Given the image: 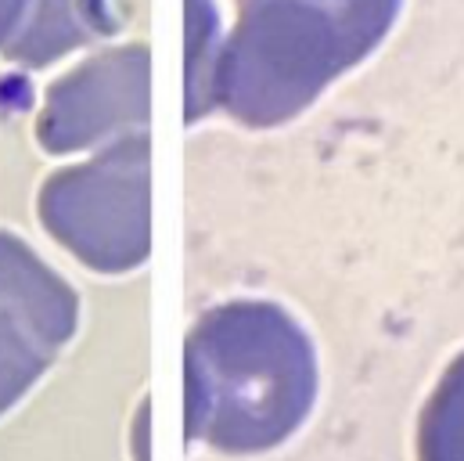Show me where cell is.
Wrapping results in <instances>:
<instances>
[{"label": "cell", "instance_id": "cell-1", "mask_svg": "<svg viewBox=\"0 0 464 461\" xmlns=\"http://www.w3.org/2000/svg\"><path fill=\"white\" fill-rule=\"evenodd\" d=\"M317 349L277 303L209 310L184 346L188 440L227 455L281 447L317 404Z\"/></svg>", "mask_w": 464, "mask_h": 461}, {"label": "cell", "instance_id": "cell-2", "mask_svg": "<svg viewBox=\"0 0 464 461\" xmlns=\"http://www.w3.org/2000/svg\"><path fill=\"white\" fill-rule=\"evenodd\" d=\"M403 0H237L220 44L213 105L245 126L306 113L392 29Z\"/></svg>", "mask_w": 464, "mask_h": 461}, {"label": "cell", "instance_id": "cell-3", "mask_svg": "<svg viewBox=\"0 0 464 461\" xmlns=\"http://www.w3.org/2000/svg\"><path fill=\"white\" fill-rule=\"evenodd\" d=\"M148 137H122L44 184L40 221L87 267L119 274L148 256Z\"/></svg>", "mask_w": 464, "mask_h": 461}, {"label": "cell", "instance_id": "cell-4", "mask_svg": "<svg viewBox=\"0 0 464 461\" xmlns=\"http://www.w3.org/2000/svg\"><path fill=\"white\" fill-rule=\"evenodd\" d=\"M148 119V54L144 47L109 51L65 80H58L47 94L36 133L47 152L83 148L87 141Z\"/></svg>", "mask_w": 464, "mask_h": 461}, {"label": "cell", "instance_id": "cell-5", "mask_svg": "<svg viewBox=\"0 0 464 461\" xmlns=\"http://www.w3.org/2000/svg\"><path fill=\"white\" fill-rule=\"evenodd\" d=\"M0 310L29 321L54 349L76 329L72 289L7 234H0Z\"/></svg>", "mask_w": 464, "mask_h": 461}, {"label": "cell", "instance_id": "cell-6", "mask_svg": "<svg viewBox=\"0 0 464 461\" xmlns=\"http://www.w3.org/2000/svg\"><path fill=\"white\" fill-rule=\"evenodd\" d=\"M98 33H112V22L105 18V0H36L33 22L4 51L18 62L44 65L58 51H69Z\"/></svg>", "mask_w": 464, "mask_h": 461}, {"label": "cell", "instance_id": "cell-7", "mask_svg": "<svg viewBox=\"0 0 464 461\" xmlns=\"http://www.w3.org/2000/svg\"><path fill=\"white\" fill-rule=\"evenodd\" d=\"M418 461H464V353L450 360L421 407Z\"/></svg>", "mask_w": 464, "mask_h": 461}, {"label": "cell", "instance_id": "cell-8", "mask_svg": "<svg viewBox=\"0 0 464 461\" xmlns=\"http://www.w3.org/2000/svg\"><path fill=\"white\" fill-rule=\"evenodd\" d=\"M54 346L47 343L29 321L0 310V415L40 378L51 364Z\"/></svg>", "mask_w": 464, "mask_h": 461}, {"label": "cell", "instance_id": "cell-9", "mask_svg": "<svg viewBox=\"0 0 464 461\" xmlns=\"http://www.w3.org/2000/svg\"><path fill=\"white\" fill-rule=\"evenodd\" d=\"M25 0H0V44L7 47V33L18 25V15H22Z\"/></svg>", "mask_w": 464, "mask_h": 461}]
</instances>
